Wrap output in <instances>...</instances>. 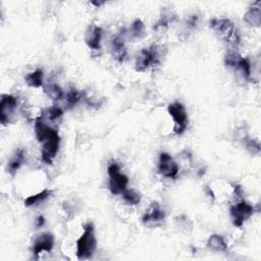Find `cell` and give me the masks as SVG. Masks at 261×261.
I'll return each instance as SVG.
<instances>
[{
	"label": "cell",
	"instance_id": "6da1fadb",
	"mask_svg": "<svg viewBox=\"0 0 261 261\" xmlns=\"http://www.w3.org/2000/svg\"><path fill=\"white\" fill-rule=\"evenodd\" d=\"M210 27L221 40L231 46L239 45L241 38L235 24L229 19H213L210 21Z\"/></svg>",
	"mask_w": 261,
	"mask_h": 261
},
{
	"label": "cell",
	"instance_id": "7a4b0ae2",
	"mask_svg": "<svg viewBox=\"0 0 261 261\" xmlns=\"http://www.w3.org/2000/svg\"><path fill=\"white\" fill-rule=\"evenodd\" d=\"M97 246L94 227L92 223H87L84 227V233L77 241V257L79 260L89 259Z\"/></svg>",
	"mask_w": 261,
	"mask_h": 261
},
{
	"label": "cell",
	"instance_id": "3957f363",
	"mask_svg": "<svg viewBox=\"0 0 261 261\" xmlns=\"http://www.w3.org/2000/svg\"><path fill=\"white\" fill-rule=\"evenodd\" d=\"M160 63L159 48L156 45H152L148 48H144L140 51L136 58V71H146L150 68L158 66Z\"/></svg>",
	"mask_w": 261,
	"mask_h": 261
},
{
	"label": "cell",
	"instance_id": "277c9868",
	"mask_svg": "<svg viewBox=\"0 0 261 261\" xmlns=\"http://www.w3.org/2000/svg\"><path fill=\"white\" fill-rule=\"evenodd\" d=\"M109 176V189L114 195H121L127 190L129 179L127 176L120 172V168L118 164L113 163L107 168Z\"/></svg>",
	"mask_w": 261,
	"mask_h": 261
},
{
	"label": "cell",
	"instance_id": "5b68a950",
	"mask_svg": "<svg viewBox=\"0 0 261 261\" xmlns=\"http://www.w3.org/2000/svg\"><path fill=\"white\" fill-rule=\"evenodd\" d=\"M167 110L175 122L173 132L178 135L183 134L188 127V115L185 106L180 102H173L168 105Z\"/></svg>",
	"mask_w": 261,
	"mask_h": 261
},
{
	"label": "cell",
	"instance_id": "8992f818",
	"mask_svg": "<svg viewBox=\"0 0 261 261\" xmlns=\"http://www.w3.org/2000/svg\"><path fill=\"white\" fill-rule=\"evenodd\" d=\"M254 213V208L246 201H240L231 207V216L235 227L241 228L246 220L249 219Z\"/></svg>",
	"mask_w": 261,
	"mask_h": 261
},
{
	"label": "cell",
	"instance_id": "52a82bcc",
	"mask_svg": "<svg viewBox=\"0 0 261 261\" xmlns=\"http://www.w3.org/2000/svg\"><path fill=\"white\" fill-rule=\"evenodd\" d=\"M59 143H60L59 135H58L57 131L53 130L50 137H49V138L45 142H43L41 156H42V160L46 165L52 164L53 159L55 158V156L58 152Z\"/></svg>",
	"mask_w": 261,
	"mask_h": 261
},
{
	"label": "cell",
	"instance_id": "ba28073f",
	"mask_svg": "<svg viewBox=\"0 0 261 261\" xmlns=\"http://www.w3.org/2000/svg\"><path fill=\"white\" fill-rule=\"evenodd\" d=\"M158 171L161 176L167 179H176L179 173V166L173 158L166 152H163L159 156Z\"/></svg>",
	"mask_w": 261,
	"mask_h": 261
},
{
	"label": "cell",
	"instance_id": "9c48e42d",
	"mask_svg": "<svg viewBox=\"0 0 261 261\" xmlns=\"http://www.w3.org/2000/svg\"><path fill=\"white\" fill-rule=\"evenodd\" d=\"M17 106L18 98L16 96L8 94L1 96V101H0V121H1L2 125H7L8 122H10V119L14 116Z\"/></svg>",
	"mask_w": 261,
	"mask_h": 261
},
{
	"label": "cell",
	"instance_id": "30bf717a",
	"mask_svg": "<svg viewBox=\"0 0 261 261\" xmlns=\"http://www.w3.org/2000/svg\"><path fill=\"white\" fill-rule=\"evenodd\" d=\"M54 246V237L53 235L45 233L40 235L38 238L35 240L34 246H33V252L35 256H38L42 252H51Z\"/></svg>",
	"mask_w": 261,
	"mask_h": 261
},
{
	"label": "cell",
	"instance_id": "8fae6325",
	"mask_svg": "<svg viewBox=\"0 0 261 261\" xmlns=\"http://www.w3.org/2000/svg\"><path fill=\"white\" fill-rule=\"evenodd\" d=\"M165 218H166L165 210L161 209L157 203H153L144 214L143 222L148 226L158 225V223L163 222Z\"/></svg>",
	"mask_w": 261,
	"mask_h": 261
},
{
	"label": "cell",
	"instance_id": "7c38bea8",
	"mask_svg": "<svg viewBox=\"0 0 261 261\" xmlns=\"http://www.w3.org/2000/svg\"><path fill=\"white\" fill-rule=\"evenodd\" d=\"M111 52H113L114 57L118 61H119V63H122V61L126 60L128 52L126 47L125 36L119 34L115 37L113 41H111Z\"/></svg>",
	"mask_w": 261,
	"mask_h": 261
},
{
	"label": "cell",
	"instance_id": "4fadbf2b",
	"mask_svg": "<svg viewBox=\"0 0 261 261\" xmlns=\"http://www.w3.org/2000/svg\"><path fill=\"white\" fill-rule=\"evenodd\" d=\"M103 36V30L98 26H92L89 28L85 37V42L93 50H100L101 40Z\"/></svg>",
	"mask_w": 261,
	"mask_h": 261
},
{
	"label": "cell",
	"instance_id": "5bb4252c",
	"mask_svg": "<svg viewBox=\"0 0 261 261\" xmlns=\"http://www.w3.org/2000/svg\"><path fill=\"white\" fill-rule=\"evenodd\" d=\"M260 1L254 2L244 15V21L251 27H260L261 24V7Z\"/></svg>",
	"mask_w": 261,
	"mask_h": 261
},
{
	"label": "cell",
	"instance_id": "9a60e30c",
	"mask_svg": "<svg viewBox=\"0 0 261 261\" xmlns=\"http://www.w3.org/2000/svg\"><path fill=\"white\" fill-rule=\"evenodd\" d=\"M53 129H51L50 127H48L46 125V122L44 121L43 118L40 117L36 119L35 121V134H36V138L39 142L43 143L45 142L50 135L52 134Z\"/></svg>",
	"mask_w": 261,
	"mask_h": 261
},
{
	"label": "cell",
	"instance_id": "2e32d148",
	"mask_svg": "<svg viewBox=\"0 0 261 261\" xmlns=\"http://www.w3.org/2000/svg\"><path fill=\"white\" fill-rule=\"evenodd\" d=\"M234 70L238 73V76L242 78L245 82L250 81L251 79V65L250 61L245 57H241L240 60L235 66Z\"/></svg>",
	"mask_w": 261,
	"mask_h": 261
},
{
	"label": "cell",
	"instance_id": "e0dca14e",
	"mask_svg": "<svg viewBox=\"0 0 261 261\" xmlns=\"http://www.w3.org/2000/svg\"><path fill=\"white\" fill-rule=\"evenodd\" d=\"M24 161H26V152H24L23 149H19L7 166V170L11 176H14L20 169Z\"/></svg>",
	"mask_w": 261,
	"mask_h": 261
},
{
	"label": "cell",
	"instance_id": "ac0fdd59",
	"mask_svg": "<svg viewBox=\"0 0 261 261\" xmlns=\"http://www.w3.org/2000/svg\"><path fill=\"white\" fill-rule=\"evenodd\" d=\"M207 246L209 249L216 251V252H223V251H227L228 249V245L225 239H223L219 235L210 236L207 241Z\"/></svg>",
	"mask_w": 261,
	"mask_h": 261
},
{
	"label": "cell",
	"instance_id": "d6986e66",
	"mask_svg": "<svg viewBox=\"0 0 261 261\" xmlns=\"http://www.w3.org/2000/svg\"><path fill=\"white\" fill-rule=\"evenodd\" d=\"M26 83L28 86L33 88H40L44 83V73L42 70H36L33 72H30L26 76Z\"/></svg>",
	"mask_w": 261,
	"mask_h": 261
},
{
	"label": "cell",
	"instance_id": "ffe728a7",
	"mask_svg": "<svg viewBox=\"0 0 261 261\" xmlns=\"http://www.w3.org/2000/svg\"><path fill=\"white\" fill-rule=\"evenodd\" d=\"M51 195V191L50 190H43L42 192L36 194V195H32V196H29L26 200H24V205H26L27 207H32V206H36L38 205L42 202H44L46 199L49 198V196Z\"/></svg>",
	"mask_w": 261,
	"mask_h": 261
},
{
	"label": "cell",
	"instance_id": "44dd1931",
	"mask_svg": "<svg viewBox=\"0 0 261 261\" xmlns=\"http://www.w3.org/2000/svg\"><path fill=\"white\" fill-rule=\"evenodd\" d=\"M44 92L49 98L52 99L54 101H58L65 97L64 90L56 84H49L46 87H44Z\"/></svg>",
	"mask_w": 261,
	"mask_h": 261
},
{
	"label": "cell",
	"instance_id": "7402d4cb",
	"mask_svg": "<svg viewBox=\"0 0 261 261\" xmlns=\"http://www.w3.org/2000/svg\"><path fill=\"white\" fill-rule=\"evenodd\" d=\"M83 99V94L76 89H71L66 95V104L69 108L76 106Z\"/></svg>",
	"mask_w": 261,
	"mask_h": 261
},
{
	"label": "cell",
	"instance_id": "603a6c76",
	"mask_svg": "<svg viewBox=\"0 0 261 261\" xmlns=\"http://www.w3.org/2000/svg\"><path fill=\"white\" fill-rule=\"evenodd\" d=\"M130 34L133 37V38H137V39H140L142 37H144L145 35V26H144V23L141 20H136L133 24H132V27L130 30Z\"/></svg>",
	"mask_w": 261,
	"mask_h": 261
},
{
	"label": "cell",
	"instance_id": "cb8c5ba5",
	"mask_svg": "<svg viewBox=\"0 0 261 261\" xmlns=\"http://www.w3.org/2000/svg\"><path fill=\"white\" fill-rule=\"evenodd\" d=\"M63 115H64V110L61 109L60 107H58V106L53 105L51 107L47 108L41 117L42 118H46L49 120H56V119H60L61 117H63Z\"/></svg>",
	"mask_w": 261,
	"mask_h": 261
},
{
	"label": "cell",
	"instance_id": "d4e9b609",
	"mask_svg": "<svg viewBox=\"0 0 261 261\" xmlns=\"http://www.w3.org/2000/svg\"><path fill=\"white\" fill-rule=\"evenodd\" d=\"M122 199L129 205H137L141 201V196L134 190H126L122 194Z\"/></svg>",
	"mask_w": 261,
	"mask_h": 261
},
{
	"label": "cell",
	"instance_id": "484cf974",
	"mask_svg": "<svg viewBox=\"0 0 261 261\" xmlns=\"http://www.w3.org/2000/svg\"><path fill=\"white\" fill-rule=\"evenodd\" d=\"M241 57L242 56L237 51H230V52H228V54L226 55V58H225L226 66L229 67V68L234 69L235 66L237 65V63L240 60Z\"/></svg>",
	"mask_w": 261,
	"mask_h": 261
},
{
	"label": "cell",
	"instance_id": "4316f807",
	"mask_svg": "<svg viewBox=\"0 0 261 261\" xmlns=\"http://www.w3.org/2000/svg\"><path fill=\"white\" fill-rule=\"evenodd\" d=\"M246 148L253 154L260 152V146L254 140H247L246 141Z\"/></svg>",
	"mask_w": 261,
	"mask_h": 261
},
{
	"label": "cell",
	"instance_id": "83f0119b",
	"mask_svg": "<svg viewBox=\"0 0 261 261\" xmlns=\"http://www.w3.org/2000/svg\"><path fill=\"white\" fill-rule=\"evenodd\" d=\"M44 223H45L44 217L43 216H39L38 218H37V220H36V227L37 228H41V227H43Z\"/></svg>",
	"mask_w": 261,
	"mask_h": 261
},
{
	"label": "cell",
	"instance_id": "f1b7e54d",
	"mask_svg": "<svg viewBox=\"0 0 261 261\" xmlns=\"http://www.w3.org/2000/svg\"><path fill=\"white\" fill-rule=\"evenodd\" d=\"M197 16H192L189 20H188V24H189V26L190 27H195V24H197Z\"/></svg>",
	"mask_w": 261,
	"mask_h": 261
},
{
	"label": "cell",
	"instance_id": "f546056e",
	"mask_svg": "<svg viewBox=\"0 0 261 261\" xmlns=\"http://www.w3.org/2000/svg\"><path fill=\"white\" fill-rule=\"evenodd\" d=\"M104 2H92V4H94V5H96V6H100V5H102Z\"/></svg>",
	"mask_w": 261,
	"mask_h": 261
}]
</instances>
